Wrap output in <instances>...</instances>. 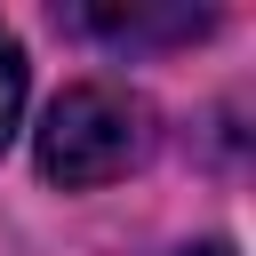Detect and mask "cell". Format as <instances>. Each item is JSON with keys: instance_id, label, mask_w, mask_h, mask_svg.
Listing matches in <instances>:
<instances>
[{"instance_id": "obj_1", "label": "cell", "mask_w": 256, "mask_h": 256, "mask_svg": "<svg viewBox=\"0 0 256 256\" xmlns=\"http://www.w3.org/2000/svg\"><path fill=\"white\" fill-rule=\"evenodd\" d=\"M144 152V112L120 96V88H64L48 104V128H40V176L48 184H112L128 160Z\"/></svg>"}, {"instance_id": "obj_2", "label": "cell", "mask_w": 256, "mask_h": 256, "mask_svg": "<svg viewBox=\"0 0 256 256\" xmlns=\"http://www.w3.org/2000/svg\"><path fill=\"white\" fill-rule=\"evenodd\" d=\"M80 24L136 48V40H192V32H208V8H88Z\"/></svg>"}, {"instance_id": "obj_3", "label": "cell", "mask_w": 256, "mask_h": 256, "mask_svg": "<svg viewBox=\"0 0 256 256\" xmlns=\"http://www.w3.org/2000/svg\"><path fill=\"white\" fill-rule=\"evenodd\" d=\"M16 112H24V48H16V32L0 24V144L16 136Z\"/></svg>"}, {"instance_id": "obj_4", "label": "cell", "mask_w": 256, "mask_h": 256, "mask_svg": "<svg viewBox=\"0 0 256 256\" xmlns=\"http://www.w3.org/2000/svg\"><path fill=\"white\" fill-rule=\"evenodd\" d=\"M184 256H240V248H224V240H200V248H184Z\"/></svg>"}]
</instances>
